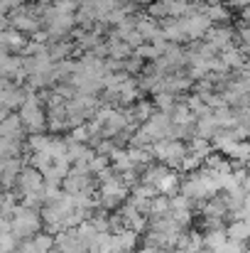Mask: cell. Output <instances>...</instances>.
Returning a JSON list of instances; mask_svg holds the SVG:
<instances>
[{
	"label": "cell",
	"instance_id": "1",
	"mask_svg": "<svg viewBox=\"0 0 250 253\" xmlns=\"http://www.w3.org/2000/svg\"><path fill=\"white\" fill-rule=\"evenodd\" d=\"M10 229H12V234L20 241L22 239H32L42 229V214H39V209H32V207H27V204L20 202L17 209H15V214L10 216Z\"/></svg>",
	"mask_w": 250,
	"mask_h": 253
},
{
	"label": "cell",
	"instance_id": "2",
	"mask_svg": "<svg viewBox=\"0 0 250 253\" xmlns=\"http://www.w3.org/2000/svg\"><path fill=\"white\" fill-rule=\"evenodd\" d=\"M130 194V187L120 179V174H110L106 179H101L98 187V207L101 209H115L120 207Z\"/></svg>",
	"mask_w": 250,
	"mask_h": 253
},
{
	"label": "cell",
	"instance_id": "3",
	"mask_svg": "<svg viewBox=\"0 0 250 253\" xmlns=\"http://www.w3.org/2000/svg\"><path fill=\"white\" fill-rule=\"evenodd\" d=\"M186 153H189V148L181 140H177V138H165V140H155L152 143L155 160L165 163L167 168H179Z\"/></svg>",
	"mask_w": 250,
	"mask_h": 253
},
{
	"label": "cell",
	"instance_id": "4",
	"mask_svg": "<svg viewBox=\"0 0 250 253\" xmlns=\"http://www.w3.org/2000/svg\"><path fill=\"white\" fill-rule=\"evenodd\" d=\"M35 192H44V174L37 168H22L17 182H15V194L22 199L27 194H35Z\"/></svg>",
	"mask_w": 250,
	"mask_h": 253
},
{
	"label": "cell",
	"instance_id": "5",
	"mask_svg": "<svg viewBox=\"0 0 250 253\" xmlns=\"http://www.w3.org/2000/svg\"><path fill=\"white\" fill-rule=\"evenodd\" d=\"M143 133L150 138V143L155 140H165L172 135V116L160 111V113H152V118H147L143 123Z\"/></svg>",
	"mask_w": 250,
	"mask_h": 253
},
{
	"label": "cell",
	"instance_id": "6",
	"mask_svg": "<svg viewBox=\"0 0 250 253\" xmlns=\"http://www.w3.org/2000/svg\"><path fill=\"white\" fill-rule=\"evenodd\" d=\"M181 20H184L186 40H191V42L204 40V37H206V32L214 27V22L209 20V15L204 12V7H201V10H194L191 15H186V17H181Z\"/></svg>",
	"mask_w": 250,
	"mask_h": 253
},
{
	"label": "cell",
	"instance_id": "7",
	"mask_svg": "<svg viewBox=\"0 0 250 253\" xmlns=\"http://www.w3.org/2000/svg\"><path fill=\"white\" fill-rule=\"evenodd\" d=\"M54 251L57 253H88V246L76 234V229H62L54 234Z\"/></svg>",
	"mask_w": 250,
	"mask_h": 253
},
{
	"label": "cell",
	"instance_id": "8",
	"mask_svg": "<svg viewBox=\"0 0 250 253\" xmlns=\"http://www.w3.org/2000/svg\"><path fill=\"white\" fill-rule=\"evenodd\" d=\"M62 187L64 192L69 194H93L96 189V182L88 172H76V169H69V174L62 179Z\"/></svg>",
	"mask_w": 250,
	"mask_h": 253
},
{
	"label": "cell",
	"instance_id": "9",
	"mask_svg": "<svg viewBox=\"0 0 250 253\" xmlns=\"http://www.w3.org/2000/svg\"><path fill=\"white\" fill-rule=\"evenodd\" d=\"M22 168H25V160H20V155L0 160V189H12Z\"/></svg>",
	"mask_w": 250,
	"mask_h": 253
},
{
	"label": "cell",
	"instance_id": "10",
	"mask_svg": "<svg viewBox=\"0 0 250 253\" xmlns=\"http://www.w3.org/2000/svg\"><path fill=\"white\" fill-rule=\"evenodd\" d=\"M233 37H236V32H233L231 27H223V25H214V27L206 32V42H209L216 52L231 47V44H233Z\"/></svg>",
	"mask_w": 250,
	"mask_h": 253
},
{
	"label": "cell",
	"instance_id": "11",
	"mask_svg": "<svg viewBox=\"0 0 250 253\" xmlns=\"http://www.w3.org/2000/svg\"><path fill=\"white\" fill-rule=\"evenodd\" d=\"M0 135L22 140V135H25V123H22L20 113H7V116L0 121Z\"/></svg>",
	"mask_w": 250,
	"mask_h": 253
},
{
	"label": "cell",
	"instance_id": "12",
	"mask_svg": "<svg viewBox=\"0 0 250 253\" xmlns=\"http://www.w3.org/2000/svg\"><path fill=\"white\" fill-rule=\"evenodd\" d=\"M25 44H27L25 35L17 32L15 27H10V30H0V47H2V49H7V52H22Z\"/></svg>",
	"mask_w": 250,
	"mask_h": 253
},
{
	"label": "cell",
	"instance_id": "13",
	"mask_svg": "<svg viewBox=\"0 0 250 253\" xmlns=\"http://www.w3.org/2000/svg\"><path fill=\"white\" fill-rule=\"evenodd\" d=\"M113 241H115V251L118 253H130L138 246V231L133 229H120V231H113Z\"/></svg>",
	"mask_w": 250,
	"mask_h": 253
},
{
	"label": "cell",
	"instance_id": "14",
	"mask_svg": "<svg viewBox=\"0 0 250 253\" xmlns=\"http://www.w3.org/2000/svg\"><path fill=\"white\" fill-rule=\"evenodd\" d=\"M162 35H165L167 42H172V44H181V42H186L184 20H181V17H174V20H169L165 27H162Z\"/></svg>",
	"mask_w": 250,
	"mask_h": 253
},
{
	"label": "cell",
	"instance_id": "15",
	"mask_svg": "<svg viewBox=\"0 0 250 253\" xmlns=\"http://www.w3.org/2000/svg\"><path fill=\"white\" fill-rule=\"evenodd\" d=\"M76 229V234H79V239H81L83 244L88 246V251H93L96 246H98V239H101V231L93 226V221L91 219H83L79 226H74Z\"/></svg>",
	"mask_w": 250,
	"mask_h": 253
},
{
	"label": "cell",
	"instance_id": "16",
	"mask_svg": "<svg viewBox=\"0 0 250 253\" xmlns=\"http://www.w3.org/2000/svg\"><path fill=\"white\" fill-rule=\"evenodd\" d=\"M226 241H228L226 226H223V229H206V234H204V246H206L209 251H214V253L223 251Z\"/></svg>",
	"mask_w": 250,
	"mask_h": 253
},
{
	"label": "cell",
	"instance_id": "17",
	"mask_svg": "<svg viewBox=\"0 0 250 253\" xmlns=\"http://www.w3.org/2000/svg\"><path fill=\"white\" fill-rule=\"evenodd\" d=\"M221 62H223V67L226 69H241L243 64H246V52L243 49H238V47H226V49H221V57H218Z\"/></svg>",
	"mask_w": 250,
	"mask_h": 253
},
{
	"label": "cell",
	"instance_id": "18",
	"mask_svg": "<svg viewBox=\"0 0 250 253\" xmlns=\"http://www.w3.org/2000/svg\"><path fill=\"white\" fill-rule=\"evenodd\" d=\"M177 246L184 249L186 253L199 251V249H204V234L201 231H181L177 239Z\"/></svg>",
	"mask_w": 250,
	"mask_h": 253
},
{
	"label": "cell",
	"instance_id": "19",
	"mask_svg": "<svg viewBox=\"0 0 250 253\" xmlns=\"http://www.w3.org/2000/svg\"><path fill=\"white\" fill-rule=\"evenodd\" d=\"M228 160H233V163H248L250 158V143L248 140H236V143H231L226 150H221Z\"/></svg>",
	"mask_w": 250,
	"mask_h": 253
},
{
	"label": "cell",
	"instance_id": "20",
	"mask_svg": "<svg viewBox=\"0 0 250 253\" xmlns=\"http://www.w3.org/2000/svg\"><path fill=\"white\" fill-rule=\"evenodd\" d=\"M226 234H228V239H236V241H243V244H248L250 241V226L246 219H233L228 226H226Z\"/></svg>",
	"mask_w": 250,
	"mask_h": 253
},
{
	"label": "cell",
	"instance_id": "21",
	"mask_svg": "<svg viewBox=\"0 0 250 253\" xmlns=\"http://www.w3.org/2000/svg\"><path fill=\"white\" fill-rule=\"evenodd\" d=\"M179 184H181L179 174L169 169V172H167V174L162 177V179H160V182H157V184H155V187H157V192H160V194L174 197V194H179Z\"/></svg>",
	"mask_w": 250,
	"mask_h": 253
},
{
	"label": "cell",
	"instance_id": "22",
	"mask_svg": "<svg viewBox=\"0 0 250 253\" xmlns=\"http://www.w3.org/2000/svg\"><path fill=\"white\" fill-rule=\"evenodd\" d=\"M30 241H32V253H52L54 251V236H52L49 231H47V234L39 231V234H35Z\"/></svg>",
	"mask_w": 250,
	"mask_h": 253
},
{
	"label": "cell",
	"instance_id": "23",
	"mask_svg": "<svg viewBox=\"0 0 250 253\" xmlns=\"http://www.w3.org/2000/svg\"><path fill=\"white\" fill-rule=\"evenodd\" d=\"M22 153V140H15V138H5L0 135V160L5 158H15Z\"/></svg>",
	"mask_w": 250,
	"mask_h": 253
},
{
	"label": "cell",
	"instance_id": "24",
	"mask_svg": "<svg viewBox=\"0 0 250 253\" xmlns=\"http://www.w3.org/2000/svg\"><path fill=\"white\" fill-rule=\"evenodd\" d=\"M157 108H155V103L152 101H138L135 106H133V118H135V123H145L147 118H152V113H155Z\"/></svg>",
	"mask_w": 250,
	"mask_h": 253
},
{
	"label": "cell",
	"instance_id": "25",
	"mask_svg": "<svg viewBox=\"0 0 250 253\" xmlns=\"http://www.w3.org/2000/svg\"><path fill=\"white\" fill-rule=\"evenodd\" d=\"M169 211H172L169 197H167V194H157V197L152 199V204H150V216H152V219H157V216H169Z\"/></svg>",
	"mask_w": 250,
	"mask_h": 253
},
{
	"label": "cell",
	"instance_id": "26",
	"mask_svg": "<svg viewBox=\"0 0 250 253\" xmlns=\"http://www.w3.org/2000/svg\"><path fill=\"white\" fill-rule=\"evenodd\" d=\"M174 106H177V93H169V91H157V93H155V108H157V111L172 113Z\"/></svg>",
	"mask_w": 250,
	"mask_h": 253
},
{
	"label": "cell",
	"instance_id": "27",
	"mask_svg": "<svg viewBox=\"0 0 250 253\" xmlns=\"http://www.w3.org/2000/svg\"><path fill=\"white\" fill-rule=\"evenodd\" d=\"M204 12L209 15V20L216 25V22H228V7L223 2H216V5H204Z\"/></svg>",
	"mask_w": 250,
	"mask_h": 253
},
{
	"label": "cell",
	"instance_id": "28",
	"mask_svg": "<svg viewBox=\"0 0 250 253\" xmlns=\"http://www.w3.org/2000/svg\"><path fill=\"white\" fill-rule=\"evenodd\" d=\"M71 140H76V143H88V140H93V135H91V128L88 126H74V130H71V135H69Z\"/></svg>",
	"mask_w": 250,
	"mask_h": 253
},
{
	"label": "cell",
	"instance_id": "29",
	"mask_svg": "<svg viewBox=\"0 0 250 253\" xmlns=\"http://www.w3.org/2000/svg\"><path fill=\"white\" fill-rule=\"evenodd\" d=\"M246 249H248V246H246L243 241H236V239H228V241H226V246H223V251H221V253H243V251H246Z\"/></svg>",
	"mask_w": 250,
	"mask_h": 253
},
{
	"label": "cell",
	"instance_id": "30",
	"mask_svg": "<svg viewBox=\"0 0 250 253\" xmlns=\"http://www.w3.org/2000/svg\"><path fill=\"white\" fill-rule=\"evenodd\" d=\"M138 253H169V251L160 249V246H152V244H145L143 249H138Z\"/></svg>",
	"mask_w": 250,
	"mask_h": 253
},
{
	"label": "cell",
	"instance_id": "31",
	"mask_svg": "<svg viewBox=\"0 0 250 253\" xmlns=\"http://www.w3.org/2000/svg\"><path fill=\"white\" fill-rule=\"evenodd\" d=\"M243 216H250V192H246L243 197V207H241V219Z\"/></svg>",
	"mask_w": 250,
	"mask_h": 253
},
{
	"label": "cell",
	"instance_id": "32",
	"mask_svg": "<svg viewBox=\"0 0 250 253\" xmlns=\"http://www.w3.org/2000/svg\"><path fill=\"white\" fill-rule=\"evenodd\" d=\"M228 5L236 7V10H243V7H248L250 5V0H228Z\"/></svg>",
	"mask_w": 250,
	"mask_h": 253
},
{
	"label": "cell",
	"instance_id": "33",
	"mask_svg": "<svg viewBox=\"0 0 250 253\" xmlns=\"http://www.w3.org/2000/svg\"><path fill=\"white\" fill-rule=\"evenodd\" d=\"M169 253H186V251H184V249H179V246H172V249H169Z\"/></svg>",
	"mask_w": 250,
	"mask_h": 253
},
{
	"label": "cell",
	"instance_id": "34",
	"mask_svg": "<svg viewBox=\"0 0 250 253\" xmlns=\"http://www.w3.org/2000/svg\"><path fill=\"white\" fill-rule=\"evenodd\" d=\"M241 49H243V52H246V54H250V42H246V44H243V47H241Z\"/></svg>",
	"mask_w": 250,
	"mask_h": 253
},
{
	"label": "cell",
	"instance_id": "35",
	"mask_svg": "<svg viewBox=\"0 0 250 253\" xmlns=\"http://www.w3.org/2000/svg\"><path fill=\"white\" fill-rule=\"evenodd\" d=\"M194 253H214V251H209V249L204 246V249H199V251H194Z\"/></svg>",
	"mask_w": 250,
	"mask_h": 253
},
{
	"label": "cell",
	"instance_id": "36",
	"mask_svg": "<svg viewBox=\"0 0 250 253\" xmlns=\"http://www.w3.org/2000/svg\"><path fill=\"white\" fill-rule=\"evenodd\" d=\"M86 2H93V0H79V5H86Z\"/></svg>",
	"mask_w": 250,
	"mask_h": 253
},
{
	"label": "cell",
	"instance_id": "37",
	"mask_svg": "<svg viewBox=\"0 0 250 253\" xmlns=\"http://www.w3.org/2000/svg\"><path fill=\"white\" fill-rule=\"evenodd\" d=\"M246 165H248V168H250V158H248V163H246Z\"/></svg>",
	"mask_w": 250,
	"mask_h": 253
},
{
	"label": "cell",
	"instance_id": "38",
	"mask_svg": "<svg viewBox=\"0 0 250 253\" xmlns=\"http://www.w3.org/2000/svg\"><path fill=\"white\" fill-rule=\"evenodd\" d=\"M243 253H250V249H246V251H243Z\"/></svg>",
	"mask_w": 250,
	"mask_h": 253
},
{
	"label": "cell",
	"instance_id": "39",
	"mask_svg": "<svg viewBox=\"0 0 250 253\" xmlns=\"http://www.w3.org/2000/svg\"><path fill=\"white\" fill-rule=\"evenodd\" d=\"M88 253H96V251H88Z\"/></svg>",
	"mask_w": 250,
	"mask_h": 253
},
{
	"label": "cell",
	"instance_id": "40",
	"mask_svg": "<svg viewBox=\"0 0 250 253\" xmlns=\"http://www.w3.org/2000/svg\"><path fill=\"white\" fill-rule=\"evenodd\" d=\"M52 253H57V251H52Z\"/></svg>",
	"mask_w": 250,
	"mask_h": 253
}]
</instances>
